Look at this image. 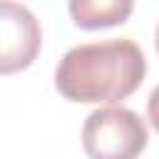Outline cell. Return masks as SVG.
Listing matches in <instances>:
<instances>
[{
  "label": "cell",
  "instance_id": "1",
  "mask_svg": "<svg viewBox=\"0 0 159 159\" xmlns=\"http://www.w3.org/2000/svg\"><path fill=\"white\" fill-rule=\"evenodd\" d=\"M144 75L147 60L139 45L119 37L67 50L55 70V87L70 102L114 104L134 94Z\"/></svg>",
  "mask_w": 159,
  "mask_h": 159
},
{
  "label": "cell",
  "instance_id": "2",
  "mask_svg": "<svg viewBox=\"0 0 159 159\" xmlns=\"http://www.w3.org/2000/svg\"><path fill=\"white\" fill-rule=\"evenodd\" d=\"M149 132L127 107L94 109L82 127V147L92 159H132L147 149Z\"/></svg>",
  "mask_w": 159,
  "mask_h": 159
},
{
  "label": "cell",
  "instance_id": "3",
  "mask_svg": "<svg viewBox=\"0 0 159 159\" xmlns=\"http://www.w3.org/2000/svg\"><path fill=\"white\" fill-rule=\"evenodd\" d=\"M42 47V30L30 7L0 0V75L27 70Z\"/></svg>",
  "mask_w": 159,
  "mask_h": 159
},
{
  "label": "cell",
  "instance_id": "4",
  "mask_svg": "<svg viewBox=\"0 0 159 159\" xmlns=\"http://www.w3.org/2000/svg\"><path fill=\"white\" fill-rule=\"evenodd\" d=\"M70 17L82 30L122 25L132 17L134 0H67Z\"/></svg>",
  "mask_w": 159,
  "mask_h": 159
},
{
  "label": "cell",
  "instance_id": "5",
  "mask_svg": "<svg viewBox=\"0 0 159 159\" xmlns=\"http://www.w3.org/2000/svg\"><path fill=\"white\" fill-rule=\"evenodd\" d=\"M147 114H149L152 127L159 132V84L152 89V94H149V99H147Z\"/></svg>",
  "mask_w": 159,
  "mask_h": 159
},
{
  "label": "cell",
  "instance_id": "6",
  "mask_svg": "<svg viewBox=\"0 0 159 159\" xmlns=\"http://www.w3.org/2000/svg\"><path fill=\"white\" fill-rule=\"evenodd\" d=\"M157 52H159V25H157Z\"/></svg>",
  "mask_w": 159,
  "mask_h": 159
}]
</instances>
